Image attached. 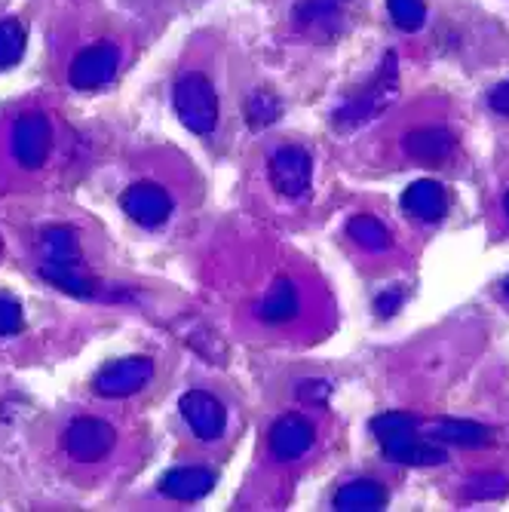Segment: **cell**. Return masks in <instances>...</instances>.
Wrapping results in <instances>:
<instances>
[{
  "label": "cell",
  "mask_w": 509,
  "mask_h": 512,
  "mask_svg": "<svg viewBox=\"0 0 509 512\" xmlns=\"http://www.w3.org/2000/svg\"><path fill=\"white\" fill-rule=\"evenodd\" d=\"M372 433L381 445V454L390 463H408V467H439L448 460L445 448H439L433 439H418V421L405 411H387L372 421Z\"/></svg>",
  "instance_id": "1"
},
{
  "label": "cell",
  "mask_w": 509,
  "mask_h": 512,
  "mask_svg": "<svg viewBox=\"0 0 509 512\" xmlns=\"http://www.w3.org/2000/svg\"><path fill=\"white\" fill-rule=\"evenodd\" d=\"M172 102H175L178 120L188 126L194 135H212L215 132L218 114H221L218 89L203 71H184L175 80Z\"/></svg>",
  "instance_id": "2"
},
{
  "label": "cell",
  "mask_w": 509,
  "mask_h": 512,
  "mask_svg": "<svg viewBox=\"0 0 509 512\" xmlns=\"http://www.w3.org/2000/svg\"><path fill=\"white\" fill-rule=\"evenodd\" d=\"M267 178L270 188L280 197L301 200L313 184V157L301 145L276 148L267 160Z\"/></svg>",
  "instance_id": "3"
},
{
  "label": "cell",
  "mask_w": 509,
  "mask_h": 512,
  "mask_svg": "<svg viewBox=\"0 0 509 512\" xmlns=\"http://www.w3.org/2000/svg\"><path fill=\"white\" fill-rule=\"evenodd\" d=\"M10 148L22 169H40L53 151V123L43 111H25L16 117Z\"/></svg>",
  "instance_id": "4"
},
{
  "label": "cell",
  "mask_w": 509,
  "mask_h": 512,
  "mask_svg": "<svg viewBox=\"0 0 509 512\" xmlns=\"http://www.w3.org/2000/svg\"><path fill=\"white\" fill-rule=\"evenodd\" d=\"M120 68V46L111 40L102 43H92L86 50H80L71 65H68V83L80 92H92V89H102L117 77Z\"/></svg>",
  "instance_id": "5"
},
{
  "label": "cell",
  "mask_w": 509,
  "mask_h": 512,
  "mask_svg": "<svg viewBox=\"0 0 509 512\" xmlns=\"http://www.w3.org/2000/svg\"><path fill=\"white\" fill-rule=\"evenodd\" d=\"M65 451L77 463H99L117 445V430L102 417H74L65 427Z\"/></svg>",
  "instance_id": "6"
},
{
  "label": "cell",
  "mask_w": 509,
  "mask_h": 512,
  "mask_svg": "<svg viewBox=\"0 0 509 512\" xmlns=\"http://www.w3.org/2000/svg\"><path fill=\"white\" fill-rule=\"evenodd\" d=\"M154 378V359L151 356H126L108 362L96 375V393L105 399H126L142 393Z\"/></svg>",
  "instance_id": "7"
},
{
  "label": "cell",
  "mask_w": 509,
  "mask_h": 512,
  "mask_svg": "<svg viewBox=\"0 0 509 512\" xmlns=\"http://www.w3.org/2000/svg\"><path fill=\"white\" fill-rule=\"evenodd\" d=\"M120 209L142 227H160L172 218V194L157 181H135L123 191Z\"/></svg>",
  "instance_id": "8"
},
{
  "label": "cell",
  "mask_w": 509,
  "mask_h": 512,
  "mask_svg": "<svg viewBox=\"0 0 509 512\" xmlns=\"http://www.w3.org/2000/svg\"><path fill=\"white\" fill-rule=\"evenodd\" d=\"M316 445V427L304 414H283L267 433V451L276 463H295Z\"/></svg>",
  "instance_id": "9"
},
{
  "label": "cell",
  "mask_w": 509,
  "mask_h": 512,
  "mask_svg": "<svg viewBox=\"0 0 509 512\" xmlns=\"http://www.w3.org/2000/svg\"><path fill=\"white\" fill-rule=\"evenodd\" d=\"M178 411L184 417V424H188V430L200 442H215V439L224 436L227 411H224L221 399L212 396L209 390H188L178 402Z\"/></svg>",
  "instance_id": "10"
},
{
  "label": "cell",
  "mask_w": 509,
  "mask_h": 512,
  "mask_svg": "<svg viewBox=\"0 0 509 512\" xmlns=\"http://www.w3.org/2000/svg\"><path fill=\"white\" fill-rule=\"evenodd\" d=\"M390 99H396V56H387L375 83L368 86L359 99H353L347 108L338 111V126H356V123L378 117L390 105Z\"/></svg>",
  "instance_id": "11"
},
{
  "label": "cell",
  "mask_w": 509,
  "mask_h": 512,
  "mask_svg": "<svg viewBox=\"0 0 509 512\" xmlns=\"http://www.w3.org/2000/svg\"><path fill=\"white\" fill-rule=\"evenodd\" d=\"M292 19L304 34L316 40H335L344 28L341 0H295Z\"/></svg>",
  "instance_id": "12"
},
{
  "label": "cell",
  "mask_w": 509,
  "mask_h": 512,
  "mask_svg": "<svg viewBox=\"0 0 509 512\" xmlns=\"http://www.w3.org/2000/svg\"><path fill=\"white\" fill-rule=\"evenodd\" d=\"M402 151L405 157L418 160L424 166H442L454 154V135L442 126H418L405 132Z\"/></svg>",
  "instance_id": "13"
},
{
  "label": "cell",
  "mask_w": 509,
  "mask_h": 512,
  "mask_svg": "<svg viewBox=\"0 0 509 512\" xmlns=\"http://www.w3.org/2000/svg\"><path fill=\"white\" fill-rule=\"evenodd\" d=\"M298 313H301V289H298L295 279H289V276L276 279V283L264 292V298L255 307V316L264 325H286Z\"/></svg>",
  "instance_id": "14"
},
{
  "label": "cell",
  "mask_w": 509,
  "mask_h": 512,
  "mask_svg": "<svg viewBox=\"0 0 509 512\" xmlns=\"http://www.w3.org/2000/svg\"><path fill=\"white\" fill-rule=\"evenodd\" d=\"M402 209L414 218V221H424V224H433L439 218H445L448 212V194L439 181H414L405 188L402 194Z\"/></svg>",
  "instance_id": "15"
},
{
  "label": "cell",
  "mask_w": 509,
  "mask_h": 512,
  "mask_svg": "<svg viewBox=\"0 0 509 512\" xmlns=\"http://www.w3.org/2000/svg\"><path fill=\"white\" fill-rule=\"evenodd\" d=\"M212 488H215V473L206 467H178L160 479V494L169 500H181V503L200 500Z\"/></svg>",
  "instance_id": "16"
},
{
  "label": "cell",
  "mask_w": 509,
  "mask_h": 512,
  "mask_svg": "<svg viewBox=\"0 0 509 512\" xmlns=\"http://www.w3.org/2000/svg\"><path fill=\"white\" fill-rule=\"evenodd\" d=\"M332 506L338 512H378L387 506V488L375 479H353L335 491Z\"/></svg>",
  "instance_id": "17"
},
{
  "label": "cell",
  "mask_w": 509,
  "mask_h": 512,
  "mask_svg": "<svg viewBox=\"0 0 509 512\" xmlns=\"http://www.w3.org/2000/svg\"><path fill=\"white\" fill-rule=\"evenodd\" d=\"M427 436L433 442H445V445H457V448H485L494 439L491 427L476 424V421H451V417L448 421L433 424Z\"/></svg>",
  "instance_id": "18"
},
{
  "label": "cell",
  "mask_w": 509,
  "mask_h": 512,
  "mask_svg": "<svg viewBox=\"0 0 509 512\" xmlns=\"http://www.w3.org/2000/svg\"><path fill=\"white\" fill-rule=\"evenodd\" d=\"M347 237L368 255H378V252H387L393 246V234H390V227L375 218V215H353L347 221Z\"/></svg>",
  "instance_id": "19"
},
{
  "label": "cell",
  "mask_w": 509,
  "mask_h": 512,
  "mask_svg": "<svg viewBox=\"0 0 509 512\" xmlns=\"http://www.w3.org/2000/svg\"><path fill=\"white\" fill-rule=\"evenodd\" d=\"M40 261L46 264H71L80 267V240L71 227L59 224L40 234Z\"/></svg>",
  "instance_id": "20"
},
{
  "label": "cell",
  "mask_w": 509,
  "mask_h": 512,
  "mask_svg": "<svg viewBox=\"0 0 509 512\" xmlns=\"http://www.w3.org/2000/svg\"><path fill=\"white\" fill-rule=\"evenodd\" d=\"M40 276L50 286H56V289H62V292H68L74 298H92V295H96V286H92L86 276H80V270L71 267V264H46V261H40Z\"/></svg>",
  "instance_id": "21"
},
{
  "label": "cell",
  "mask_w": 509,
  "mask_h": 512,
  "mask_svg": "<svg viewBox=\"0 0 509 512\" xmlns=\"http://www.w3.org/2000/svg\"><path fill=\"white\" fill-rule=\"evenodd\" d=\"M280 114H283V102L270 89H255L252 96L246 99V120L255 129H264V126L276 123V120H280Z\"/></svg>",
  "instance_id": "22"
},
{
  "label": "cell",
  "mask_w": 509,
  "mask_h": 512,
  "mask_svg": "<svg viewBox=\"0 0 509 512\" xmlns=\"http://www.w3.org/2000/svg\"><path fill=\"white\" fill-rule=\"evenodd\" d=\"M387 13L393 25L405 34L421 31L427 22V4L424 0H387Z\"/></svg>",
  "instance_id": "23"
},
{
  "label": "cell",
  "mask_w": 509,
  "mask_h": 512,
  "mask_svg": "<svg viewBox=\"0 0 509 512\" xmlns=\"http://www.w3.org/2000/svg\"><path fill=\"white\" fill-rule=\"evenodd\" d=\"M25 53V25L19 19H4L0 22V68L19 65Z\"/></svg>",
  "instance_id": "24"
},
{
  "label": "cell",
  "mask_w": 509,
  "mask_h": 512,
  "mask_svg": "<svg viewBox=\"0 0 509 512\" xmlns=\"http://www.w3.org/2000/svg\"><path fill=\"white\" fill-rule=\"evenodd\" d=\"M509 491V479L506 476H482V479H473L467 485V497L473 500H497Z\"/></svg>",
  "instance_id": "25"
},
{
  "label": "cell",
  "mask_w": 509,
  "mask_h": 512,
  "mask_svg": "<svg viewBox=\"0 0 509 512\" xmlns=\"http://www.w3.org/2000/svg\"><path fill=\"white\" fill-rule=\"evenodd\" d=\"M25 325V316H22V304L13 301V298H0V338H10V335H19Z\"/></svg>",
  "instance_id": "26"
},
{
  "label": "cell",
  "mask_w": 509,
  "mask_h": 512,
  "mask_svg": "<svg viewBox=\"0 0 509 512\" xmlns=\"http://www.w3.org/2000/svg\"><path fill=\"white\" fill-rule=\"evenodd\" d=\"M329 384L326 381H316V378H310V381H301L298 384V399L301 402H307V405H326L329 402Z\"/></svg>",
  "instance_id": "27"
},
{
  "label": "cell",
  "mask_w": 509,
  "mask_h": 512,
  "mask_svg": "<svg viewBox=\"0 0 509 512\" xmlns=\"http://www.w3.org/2000/svg\"><path fill=\"white\" fill-rule=\"evenodd\" d=\"M488 105H491V111H494V114L509 117V80L497 83V86L488 92Z\"/></svg>",
  "instance_id": "28"
},
{
  "label": "cell",
  "mask_w": 509,
  "mask_h": 512,
  "mask_svg": "<svg viewBox=\"0 0 509 512\" xmlns=\"http://www.w3.org/2000/svg\"><path fill=\"white\" fill-rule=\"evenodd\" d=\"M402 298H405L402 292H396V295H393V292L381 295V298H378V310H381V316H390V313H396V310H399V304H402Z\"/></svg>",
  "instance_id": "29"
},
{
  "label": "cell",
  "mask_w": 509,
  "mask_h": 512,
  "mask_svg": "<svg viewBox=\"0 0 509 512\" xmlns=\"http://www.w3.org/2000/svg\"><path fill=\"white\" fill-rule=\"evenodd\" d=\"M503 215H506V221H509V191L503 194Z\"/></svg>",
  "instance_id": "30"
},
{
  "label": "cell",
  "mask_w": 509,
  "mask_h": 512,
  "mask_svg": "<svg viewBox=\"0 0 509 512\" xmlns=\"http://www.w3.org/2000/svg\"><path fill=\"white\" fill-rule=\"evenodd\" d=\"M503 298L509 301V279H506V283H503Z\"/></svg>",
  "instance_id": "31"
}]
</instances>
